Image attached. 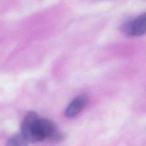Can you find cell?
<instances>
[{
    "label": "cell",
    "mask_w": 146,
    "mask_h": 146,
    "mask_svg": "<svg viewBox=\"0 0 146 146\" xmlns=\"http://www.w3.org/2000/svg\"><path fill=\"white\" fill-rule=\"evenodd\" d=\"M38 117L34 112L27 113L21 125V135L27 142H39L40 139L37 131Z\"/></svg>",
    "instance_id": "6da1fadb"
},
{
    "label": "cell",
    "mask_w": 146,
    "mask_h": 146,
    "mask_svg": "<svg viewBox=\"0 0 146 146\" xmlns=\"http://www.w3.org/2000/svg\"><path fill=\"white\" fill-rule=\"evenodd\" d=\"M86 104V98L84 96H78L74 98L66 109L65 115L67 118H73L78 115L83 110Z\"/></svg>",
    "instance_id": "7a4b0ae2"
},
{
    "label": "cell",
    "mask_w": 146,
    "mask_h": 146,
    "mask_svg": "<svg viewBox=\"0 0 146 146\" xmlns=\"http://www.w3.org/2000/svg\"><path fill=\"white\" fill-rule=\"evenodd\" d=\"M146 29V15L143 14L131 22L130 36H141L145 33Z\"/></svg>",
    "instance_id": "3957f363"
},
{
    "label": "cell",
    "mask_w": 146,
    "mask_h": 146,
    "mask_svg": "<svg viewBox=\"0 0 146 146\" xmlns=\"http://www.w3.org/2000/svg\"><path fill=\"white\" fill-rule=\"evenodd\" d=\"M28 142L27 140L23 137L22 135H16L9 140L8 145H27Z\"/></svg>",
    "instance_id": "277c9868"
}]
</instances>
